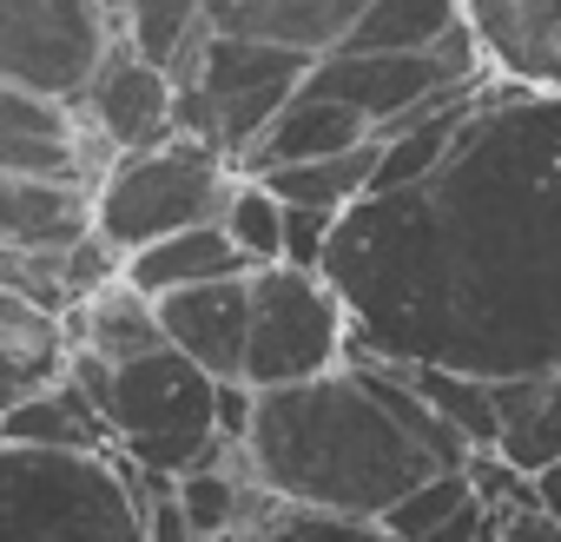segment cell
I'll return each instance as SVG.
<instances>
[{
  "label": "cell",
  "mask_w": 561,
  "mask_h": 542,
  "mask_svg": "<svg viewBox=\"0 0 561 542\" xmlns=\"http://www.w3.org/2000/svg\"><path fill=\"white\" fill-rule=\"evenodd\" d=\"M318 271L357 358L561 371V93L482 74L423 172L331 218Z\"/></svg>",
  "instance_id": "6da1fadb"
},
{
  "label": "cell",
  "mask_w": 561,
  "mask_h": 542,
  "mask_svg": "<svg viewBox=\"0 0 561 542\" xmlns=\"http://www.w3.org/2000/svg\"><path fill=\"white\" fill-rule=\"evenodd\" d=\"M251 476L305 509L383 516L430 470H462L469 443L410 391L397 364L344 351V364L251 391V424L238 437Z\"/></svg>",
  "instance_id": "7a4b0ae2"
},
{
  "label": "cell",
  "mask_w": 561,
  "mask_h": 542,
  "mask_svg": "<svg viewBox=\"0 0 561 542\" xmlns=\"http://www.w3.org/2000/svg\"><path fill=\"white\" fill-rule=\"evenodd\" d=\"M0 542H146L119 450L0 443Z\"/></svg>",
  "instance_id": "3957f363"
},
{
  "label": "cell",
  "mask_w": 561,
  "mask_h": 542,
  "mask_svg": "<svg viewBox=\"0 0 561 542\" xmlns=\"http://www.w3.org/2000/svg\"><path fill=\"white\" fill-rule=\"evenodd\" d=\"M305 67L311 54L264 47L244 34H205L198 54L172 74V133L205 139L211 153L238 166L244 146L271 126V113L298 93Z\"/></svg>",
  "instance_id": "277c9868"
},
{
  "label": "cell",
  "mask_w": 561,
  "mask_h": 542,
  "mask_svg": "<svg viewBox=\"0 0 561 542\" xmlns=\"http://www.w3.org/2000/svg\"><path fill=\"white\" fill-rule=\"evenodd\" d=\"M231 172L238 166L225 153H211L205 139H185V133L139 146V153H113L106 172L93 179V232L126 258L146 238L205 225V218H218Z\"/></svg>",
  "instance_id": "5b68a950"
},
{
  "label": "cell",
  "mask_w": 561,
  "mask_h": 542,
  "mask_svg": "<svg viewBox=\"0 0 561 542\" xmlns=\"http://www.w3.org/2000/svg\"><path fill=\"white\" fill-rule=\"evenodd\" d=\"M211 384L185 351L172 345H152L126 364H113L106 377V397H100V417L113 430V450L146 470V476H179L192 470L218 430H211Z\"/></svg>",
  "instance_id": "8992f818"
},
{
  "label": "cell",
  "mask_w": 561,
  "mask_h": 542,
  "mask_svg": "<svg viewBox=\"0 0 561 542\" xmlns=\"http://www.w3.org/2000/svg\"><path fill=\"white\" fill-rule=\"evenodd\" d=\"M351 351L344 298L331 292L324 271L305 264H251L244 271V384L277 391L305 384Z\"/></svg>",
  "instance_id": "52a82bcc"
},
{
  "label": "cell",
  "mask_w": 561,
  "mask_h": 542,
  "mask_svg": "<svg viewBox=\"0 0 561 542\" xmlns=\"http://www.w3.org/2000/svg\"><path fill=\"white\" fill-rule=\"evenodd\" d=\"M106 0H0V80L73 106L113 47Z\"/></svg>",
  "instance_id": "ba28073f"
},
{
  "label": "cell",
  "mask_w": 561,
  "mask_h": 542,
  "mask_svg": "<svg viewBox=\"0 0 561 542\" xmlns=\"http://www.w3.org/2000/svg\"><path fill=\"white\" fill-rule=\"evenodd\" d=\"M73 120H80L87 133H100L113 153L159 146V139H172V74L113 41L106 60L93 67V80L80 87Z\"/></svg>",
  "instance_id": "9c48e42d"
},
{
  "label": "cell",
  "mask_w": 561,
  "mask_h": 542,
  "mask_svg": "<svg viewBox=\"0 0 561 542\" xmlns=\"http://www.w3.org/2000/svg\"><path fill=\"white\" fill-rule=\"evenodd\" d=\"M462 27L489 80L561 93V0H462Z\"/></svg>",
  "instance_id": "30bf717a"
},
{
  "label": "cell",
  "mask_w": 561,
  "mask_h": 542,
  "mask_svg": "<svg viewBox=\"0 0 561 542\" xmlns=\"http://www.w3.org/2000/svg\"><path fill=\"white\" fill-rule=\"evenodd\" d=\"M152 312H159V338L172 351H185L205 377H238L244 371V271L159 292Z\"/></svg>",
  "instance_id": "8fae6325"
},
{
  "label": "cell",
  "mask_w": 561,
  "mask_h": 542,
  "mask_svg": "<svg viewBox=\"0 0 561 542\" xmlns=\"http://www.w3.org/2000/svg\"><path fill=\"white\" fill-rule=\"evenodd\" d=\"M364 14V0H205V27L211 34H244L264 47H291V54H331Z\"/></svg>",
  "instance_id": "7c38bea8"
},
{
  "label": "cell",
  "mask_w": 561,
  "mask_h": 542,
  "mask_svg": "<svg viewBox=\"0 0 561 542\" xmlns=\"http://www.w3.org/2000/svg\"><path fill=\"white\" fill-rule=\"evenodd\" d=\"M93 232V185L54 172H0V245H73Z\"/></svg>",
  "instance_id": "4fadbf2b"
},
{
  "label": "cell",
  "mask_w": 561,
  "mask_h": 542,
  "mask_svg": "<svg viewBox=\"0 0 561 542\" xmlns=\"http://www.w3.org/2000/svg\"><path fill=\"white\" fill-rule=\"evenodd\" d=\"M231 271H251V264H244L238 245L218 232V218H205V225H179V232L146 238V245H133V251L119 258V279L139 285L146 298L179 292V285H205V279H231Z\"/></svg>",
  "instance_id": "5bb4252c"
},
{
  "label": "cell",
  "mask_w": 561,
  "mask_h": 542,
  "mask_svg": "<svg viewBox=\"0 0 561 542\" xmlns=\"http://www.w3.org/2000/svg\"><path fill=\"white\" fill-rule=\"evenodd\" d=\"M0 443H27V450H113V430H106L100 404L60 364V377L34 384L21 404L0 410Z\"/></svg>",
  "instance_id": "9a60e30c"
},
{
  "label": "cell",
  "mask_w": 561,
  "mask_h": 542,
  "mask_svg": "<svg viewBox=\"0 0 561 542\" xmlns=\"http://www.w3.org/2000/svg\"><path fill=\"white\" fill-rule=\"evenodd\" d=\"M495 397V443L515 470H548L561 456V371H535V377H489Z\"/></svg>",
  "instance_id": "2e32d148"
},
{
  "label": "cell",
  "mask_w": 561,
  "mask_h": 542,
  "mask_svg": "<svg viewBox=\"0 0 561 542\" xmlns=\"http://www.w3.org/2000/svg\"><path fill=\"white\" fill-rule=\"evenodd\" d=\"M60 318H67V345H80V351H93V358H106V364H126V358L165 345L152 298H146L139 285H126V279H106L100 292H87V298L67 305Z\"/></svg>",
  "instance_id": "e0dca14e"
},
{
  "label": "cell",
  "mask_w": 561,
  "mask_h": 542,
  "mask_svg": "<svg viewBox=\"0 0 561 542\" xmlns=\"http://www.w3.org/2000/svg\"><path fill=\"white\" fill-rule=\"evenodd\" d=\"M377 139H357V146H344V153H318V159H291V166H271V172H251V179H264L285 205H318V212H344L351 199H364L370 192V179H377Z\"/></svg>",
  "instance_id": "ac0fdd59"
},
{
  "label": "cell",
  "mask_w": 561,
  "mask_h": 542,
  "mask_svg": "<svg viewBox=\"0 0 561 542\" xmlns=\"http://www.w3.org/2000/svg\"><path fill=\"white\" fill-rule=\"evenodd\" d=\"M113 34L139 60L179 74L211 27H205V0H113Z\"/></svg>",
  "instance_id": "d6986e66"
},
{
  "label": "cell",
  "mask_w": 561,
  "mask_h": 542,
  "mask_svg": "<svg viewBox=\"0 0 561 542\" xmlns=\"http://www.w3.org/2000/svg\"><path fill=\"white\" fill-rule=\"evenodd\" d=\"M462 27V0H364L357 27L337 47L357 54H410V47H436Z\"/></svg>",
  "instance_id": "ffe728a7"
},
{
  "label": "cell",
  "mask_w": 561,
  "mask_h": 542,
  "mask_svg": "<svg viewBox=\"0 0 561 542\" xmlns=\"http://www.w3.org/2000/svg\"><path fill=\"white\" fill-rule=\"evenodd\" d=\"M403 377H410V391L469 443V450H482V443H495V397H489V377H469V371H443V364H397Z\"/></svg>",
  "instance_id": "44dd1931"
},
{
  "label": "cell",
  "mask_w": 561,
  "mask_h": 542,
  "mask_svg": "<svg viewBox=\"0 0 561 542\" xmlns=\"http://www.w3.org/2000/svg\"><path fill=\"white\" fill-rule=\"evenodd\" d=\"M218 232L238 245L244 264H277V251H285V199L251 172H231L225 205H218Z\"/></svg>",
  "instance_id": "7402d4cb"
},
{
  "label": "cell",
  "mask_w": 561,
  "mask_h": 542,
  "mask_svg": "<svg viewBox=\"0 0 561 542\" xmlns=\"http://www.w3.org/2000/svg\"><path fill=\"white\" fill-rule=\"evenodd\" d=\"M238 542H397L377 516H337V509H305V503H277L251 535Z\"/></svg>",
  "instance_id": "603a6c76"
},
{
  "label": "cell",
  "mask_w": 561,
  "mask_h": 542,
  "mask_svg": "<svg viewBox=\"0 0 561 542\" xmlns=\"http://www.w3.org/2000/svg\"><path fill=\"white\" fill-rule=\"evenodd\" d=\"M462 503H469V476H462V470H430V476H423V483H410V489L377 516V522H383L397 542H423V535H430L436 522H449Z\"/></svg>",
  "instance_id": "cb8c5ba5"
},
{
  "label": "cell",
  "mask_w": 561,
  "mask_h": 542,
  "mask_svg": "<svg viewBox=\"0 0 561 542\" xmlns=\"http://www.w3.org/2000/svg\"><path fill=\"white\" fill-rule=\"evenodd\" d=\"M0 351L60 371L67 364V318L34 305V298H21V292H0Z\"/></svg>",
  "instance_id": "d4e9b609"
},
{
  "label": "cell",
  "mask_w": 561,
  "mask_h": 542,
  "mask_svg": "<svg viewBox=\"0 0 561 542\" xmlns=\"http://www.w3.org/2000/svg\"><path fill=\"white\" fill-rule=\"evenodd\" d=\"M67 245H0V292H21L47 312H67V279H60Z\"/></svg>",
  "instance_id": "484cf974"
},
{
  "label": "cell",
  "mask_w": 561,
  "mask_h": 542,
  "mask_svg": "<svg viewBox=\"0 0 561 542\" xmlns=\"http://www.w3.org/2000/svg\"><path fill=\"white\" fill-rule=\"evenodd\" d=\"M331 218H337V212H318V205H285V251H277V264H305V271H318L324 238H331Z\"/></svg>",
  "instance_id": "4316f807"
},
{
  "label": "cell",
  "mask_w": 561,
  "mask_h": 542,
  "mask_svg": "<svg viewBox=\"0 0 561 542\" xmlns=\"http://www.w3.org/2000/svg\"><path fill=\"white\" fill-rule=\"evenodd\" d=\"M495 542H561V516L528 496V503H515V509L495 516Z\"/></svg>",
  "instance_id": "83f0119b"
},
{
  "label": "cell",
  "mask_w": 561,
  "mask_h": 542,
  "mask_svg": "<svg viewBox=\"0 0 561 542\" xmlns=\"http://www.w3.org/2000/svg\"><path fill=\"white\" fill-rule=\"evenodd\" d=\"M139 529H146V542H198L192 522H185V509L172 503V489H159V496L139 503Z\"/></svg>",
  "instance_id": "f1b7e54d"
},
{
  "label": "cell",
  "mask_w": 561,
  "mask_h": 542,
  "mask_svg": "<svg viewBox=\"0 0 561 542\" xmlns=\"http://www.w3.org/2000/svg\"><path fill=\"white\" fill-rule=\"evenodd\" d=\"M535 503H541V509H554V516H561V456H554V463H548V470H535Z\"/></svg>",
  "instance_id": "f546056e"
}]
</instances>
